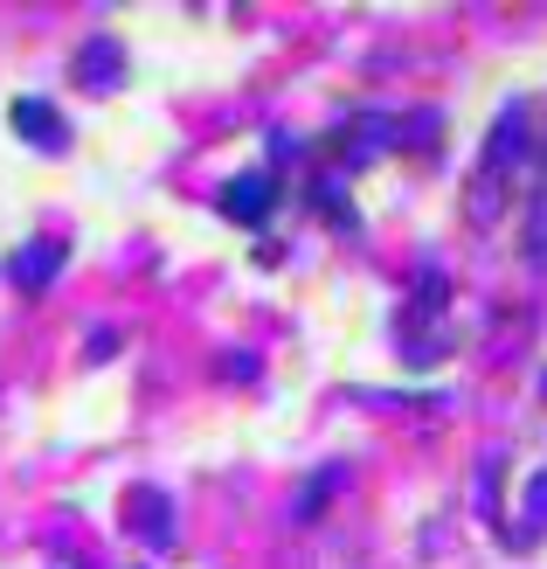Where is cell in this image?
<instances>
[{
  "label": "cell",
  "mask_w": 547,
  "mask_h": 569,
  "mask_svg": "<svg viewBox=\"0 0 547 569\" xmlns=\"http://www.w3.org/2000/svg\"><path fill=\"white\" fill-rule=\"evenodd\" d=\"M14 132L36 139V147H70V132H63V119H55V104H42V98H21V104H14Z\"/></svg>",
  "instance_id": "6da1fadb"
},
{
  "label": "cell",
  "mask_w": 547,
  "mask_h": 569,
  "mask_svg": "<svg viewBox=\"0 0 547 569\" xmlns=\"http://www.w3.org/2000/svg\"><path fill=\"white\" fill-rule=\"evenodd\" d=\"M55 264H63V243H28L21 258L8 264V278L21 284V292H42V284L55 278Z\"/></svg>",
  "instance_id": "7a4b0ae2"
},
{
  "label": "cell",
  "mask_w": 547,
  "mask_h": 569,
  "mask_svg": "<svg viewBox=\"0 0 547 569\" xmlns=\"http://www.w3.org/2000/svg\"><path fill=\"white\" fill-rule=\"evenodd\" d=\"M271 202H277V181H271V174H250V181H236V188H222V209L236 216V222H256Z\"/></svg>",
  "instance_id": "3957f363"
},
{
  "label": "cell",
  "mask_w": 547,
  "mask_h": 569,
  "mask_svg": "<svg viewBox=\"0 0 547 569\" xmlns=\"http://www.w3.org/2000/svg\"><path fill=\"white\" fill-rule=\"evenodd\" d=\"M83 83H119V42H91L83 49V63H77Z\"/></svg>",
  "instance_id": "277c9868"
},
{
  "label": "cell",
  "mask_w": 547,
  "mask_h": 569,
  "mask_svg": "<svg viewBox=\"0 0 547 569\" xmlns=\"http://www.w3.org/2000/svg\"><path fill=\"white\" fill-rule=\"evenodd\" d=\"M527 258H534V264H547V194H540L534 216H527Z\"/></svg>",
  "instance_id": "5b68a950"
}]
</instances>
